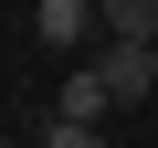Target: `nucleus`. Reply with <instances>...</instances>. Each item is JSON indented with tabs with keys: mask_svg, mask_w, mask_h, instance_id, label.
I'll use <instances>...</instances> for the list:
<instances>
[{
	"mask_svg": "<svg viewBox=\"0 0 158 148\" xmlns=\"http://www.w3.org/2000/svg\"><path fill=\"white\" fill-rule=\"evenodd\" d=\"M148 74H158V42H148Z\"/></svg>",
	"mask_w": 158,
	"mask_h": 148,
	"instance_id": "6",
	"label": "nucleus"
},
{
	"mask_svg": "<svg viewBox=\"0 0 158 148\" xmlns=\"http://www.w3.org/2000/svg\"><path fill=\"white\" fill-rule=\"evenodd\" d=\"M95 74H106V85H116V106H137V95L158 85V74H148V42H116V53H106Z\"/></svg>",
	"mask_w": 158,
	"mask_h": 148,
	"instance_id": "4",
	"label": "nucleus"
},
{
	"mask_svg": "<svg viewBox=\"0 0 158 148\" xmlns=\"http://www.w3.org/2000/svg\"><path fill=\"white\" fill-rule=\"evenodd\" d=\"M42 148H106V127H74V116H53V137Z\"/></svg>",
	"mask_w": 158,
	"mask_h": 148,
	"instance_id": "5",
	"label": "nucleus"
},
{
	"mask_svg": "<svg viewBox=\"0 0 158 148\" xmlns=\"http://www.w3.org/2000/svg\"><path fill=\"white\" fill-rule=\"evenodd\" d=\"M106 106H116V85H106L95 63H85V74H63V85H53V116H74V127H95Z\"/></svg>",
	"mask_w": 158,
	"mask_h": 148,
	"instance_id": "2",
	"label": "nucleus"
},
{
	"mask_svg": "<svg viewBox=\"0 0 158 148\" xmlns=\"http://www.w3.org/2000/svg\"><path fill=\"white\" fill-rule=\"evenodd\" d=\"M95 32L106 42H158V0H95Z\"/></svg>",
	"mask_w": 158,
	"mask_h": 148,
	"instance_id": "3",
	"label": "nucleus"
},
{
	"mask_svg": "<svg viewBox=\"0 0 158 148\" xmlns=\"http://www.w3.org/2000/svg\"><path fill=\"white\" fill-rule=\"evenodd\" d=\"M32 32H42L53 53H74V42L95 32V0H32Z\"/></svg>",
	"mask_w": 158,
	"mask_h": 148,
	"instance_id": "1",
	"label": "nucleus"
},
{
	"mask_svg": "<svg viewBox=\"0 0 158 148\" xmlns=\"http://www.w3.org/2000/svg\"><path fill=\"white\" fill-rule=\"evenodd\" d=\"M0 148H11V137H0Z\"/></svg>",
	"mask_w": 158,
	"mask_h": 148,
	"instance_id": "7",
	"label": "nucleus"
}]
</instances>
